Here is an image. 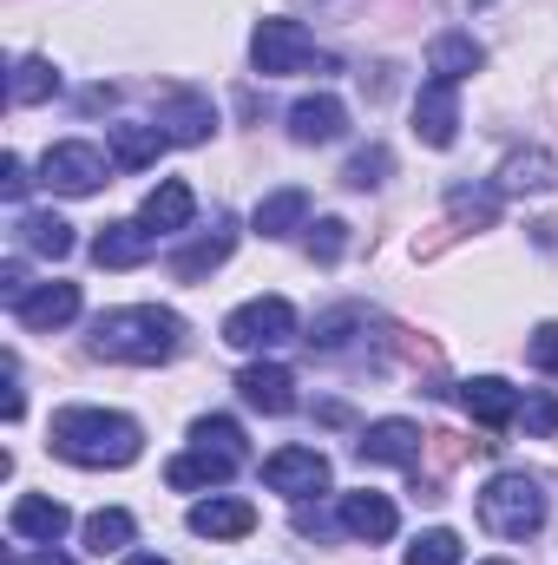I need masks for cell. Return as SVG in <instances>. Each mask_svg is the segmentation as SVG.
<instances>
[{
	"instance_id": "1",
	"label": "cell",
	"mask_w": 558,
	"mask_h": 565,
	"mask_svg": "<svg viewBox=\"0 0 558 565\" xmlns=\"http://www.w3.org/2000/svg\"><path fill=\"white\" fill-rule=\"evenodd\" d=\"M86 342H93V355H106V362L151 369V362H171V355L184 349V316H178V309H158V302L106 309Z\"/></svg>"
},
{
	"instance_id": "2",
	"label": "cell",
	"mask_w": 558,
	"mask_h": 565,
	"mask_svg": "<svg viewBox=\"0 0 558 565\" xmlns=\"http://www.w3.org/2000/svg\"><path fill=\"white\" fill-rule=\"evenodd\" d=\"M46 440L73 467H132L144 454V427L132 415H112V408H60Z\"/></svg>"
},
{
	"instance_id": "3",
	"label": "cell",
	"mask_w": 558,
	"mask_h": 565,
	"mask_svg": "<svg viewBox=\"0 0 558 565\" xmlns=\"http://www.w3.org/2000/svg\"><path fill=\"white\" fill-rule=\"evenodd\" d=\"M244 460H250L244 427L230 422V415H204V422H191V447L164 467V480L178 493H197V487H224Z\"/></svg>"
},
{
	"instance_id": "4",
	"label": "cell",
	"mask_w": 558,
	"mask_h": 565,
	"mask_svg": "<svg viewBox=\"0 0 558 565\" xmlns=\"http://www.w3.org/2000/svg\"><path fill=\"white\" fill-rule=\"evenodd\" d=\"M480 526L500 533V540H533V533L546 526V487H539L533 473H519V467L493 473V480L480 487Z\"/></svg>"
},
{
	"instance_id": "5",
	"label": "cell",
	"mask_w": 558,
	"mask_h": 565,
	"mask_svg": "<svg viewBox=\"0 0 558 565\" xmlns=\"http://www.w3.org/2000/svg\"><path fill=\"white\" fill-rule=\"evenodd\" d=\"M250 66L264 73V79H289V73H335V60L302 33V20H257V33H250Z\"/></svg>"
},
{
	"instance_id": "6",
	"label": "cell",
	"mask_w": 558,
	"mask_h": 565,
	"mask_svg": "<svg viewBox=\"0 0 558 565\" xmlns=\"http://www.w3.org/2000/svg\"><path fill=\"white\" fill-rule=\"evenodd\" d=\"M224 342L244 349V355H264V349H282L296 342V302L289 296H250L224 316Z\"/></svg>"
},
{
	"instance_id": "7",
	"label": "cell",
	"mask_w": 558,
	"mask_h": 565,
	"mask_svg": "<svg viewBox=\"0 0 558 565\" xmlns=\"http://www.w3.org/2000/svg\"><path fill=\"white\" fill-rule=\"evenodd\" d=\"M40 184L60 191V198H93V191L106 184V151L86 145V139L46 145V158H40Z\"/></svg>"
},
{
	"instance_id": "8",
	"label": "cell",
	"mask_w": 558,
	"mask_h": 565,
	"mask_svg": "<svg viewBox=\"0 0 558 565\" xmlns=\"http://www.w3.org/2000/svg\"><path fill=\"white\" fill-rule=\"evenodd\" d=\"M264 480L282 500H315V493H329V454L322 447H277L264 460Z\"/></svg>"
},
{
	"instance_id": "9",
	"label": "cell",
	"mask_w": 558,
	"mask_h": 565,
	"mask_svg": "<svg viewBox=\"0 0 558 565\" xmlns=\"http://www.w3.org/2000/svg\"><path fill=\"white\" fill-rule=\"evenodd\" d=\"M420 434L415 422H401V415H388V422H368L362 427V440H355V460L362 467H420Z\"/></svg>"
},
{
	"instance_id": "10",
	"label": "cell",
	"mask_w": 558,
	"mask_h": 565,
	"mask_svg": "<svg viewBox=\"0 0 558 565\" xmlns=\"http://www.w3.org/2000/svg\"><path fill=\"white\" fill-rule=\"evenodd\" d=\"M335 520H342V533H348V540H368V546L395 540V526H401L395 500H388V493H375V487H362V493H342Z\"/></svg>"
},
{
	"instance_id": "11",
	"label": "cell",
	"mask_w": 558,
	"mask_h": 565,
	"mask_svg": "<svg viewBox=\"0 0 558 565\" xmlns=\"http://www.w3.org/2000/svg\"><path fill=\"white\" fill-rule=\"evenodd\" d=\"M7 526H13V540H26V546H60V540L73 533V513H66L53 493H20L13 513H7Z\"/></svg>"
},
{
	"instance_id": "12",
	"label": "cell",
	"mask_w": 558,
	"mask_h": 565,
	"mask_svg": "<svg viewBox=\"0 0 558 565\" xmlns=\"http://www.w3.org/2000/svg\"><path fill=\"white\" fill-rule=\"evenodd\" d=\"M453 132H460V93H453V79H427L415 93V139L447 151Z\"/></svg>"
},
{
	"instance_id": "13",
	"label": "cell",
	"mask_w": 558,
	"mask_h": 565,
	"mask_svg": "<svg viewBox=\"0 0 558 565\" xmlns=\"http://www.w3.org/2000/svg\"><path fill=\"white\" fill-rule=\"evenodd\" d=\"M73 316H79V282H33V296H26V302H13V322H20V329H33V335L66 329Z\"/></svg>"
},
{
	"instance_id": "14",
	"label": "cell",
	"mask_w": 558,
	"mask_h": 565,
	"mask_svg": "<svg viewBox=\"0 0 558 565\" xmlns=\"http://www.w3.org/2000/svg\"><path fill=\"white\" fill-rule=\"evenodd\" d=\"M342 132H348V106L335 93H309L289 106V139L296 145H335Z\"/></svg>"
},
{
	"instance_id": "15",
	"label": "cell",
	"mask_w": 558,
	"mask_h": 565,
	"mask_svg": "<svg viewBox=\"0 0 558 565\" xmlns=\"http://www.w3.org/2000/svg\"><path fill=\"white\" fill-rule=\"evenodd\" d=\"M151 250H158V231H144V217L106 224V231L93 237V264H99V270H139V264H151Z\"/></svg>"
},
{
	"instance_id": "16",
	"label": "cell",
	"mask_w": 558,
	"mask_h": 565,
	"mask_svg": "<svg viewBox=\"0 0 558 565\" xmlns=\"http://www.w3.org/2000/svg\"><path fill=\"white\" fill-rule=\"evenodd\" d=\"M197 540H244L250 526H257V507L250 500H237V493H211V500H197L191 507V520H184Z\"/></svg>"
},
{
	"instance_id": "17",
	"label": "cell",
	"mask_w": 558,
	"mask_h": 565,
	"mask_svg": "<svg viewBox=\"0 0 558 565\" xmlns=\"http://www.w3.org/2000/svg\"><path fill=\"white\" fill-rule=\"evenodd\" d=\"M237 395H244V408H257V415H289V408H296V375H289L282 362H250V369L237 375Z\"/></svg>"
},
{
	"instance_id": "18",
	"label": "cell",
	"mask_w": 558,
	"mask_h": 565,
	"mask_svg": "<svg viewBox=\"0 0 558 565\" xmlns=\"http://www.w3.org/2000/svg\"><path fill=\"white\" fill-rule=\"evenodd\" d=\"M230 250H237V224H230V217H217L204 237H191V244L171 257V277H178V282H204L224 257H230Z\"/></svg>"
},
{
	"instance_id": "19",
	"label": "cell",
	"mask_w": 558,
	"mask_h": 565,
	"mask_svg": "<svg viewBox=\"0 0 558 565\" xmlns=\"http://www.w3.org/2000/svg\"><path fill=\"white\" fill-rule=\"evenodd\" d=\"M519 388L513 382H500V375H473V382H460V408L473 415L480 427H506V422H519Z\"/></svg>"
},
{
	"instance_id": "20",
	"label": "cell",
	"mask_w": 558,
	"mask_h": 565,
	"mask_svg": "<svg viewBox=\"0 0 558 565\" xmlns=\"http://www.w3.org/2000/svg\"><path fill=\"white\" fill-rule=\"evenodd\" d=\"M493 184H500L506 198H526V191H552V184H558V158L546 151V145L506 151V158H500V171H493Z\"/></svg>"
},
{
	"instance_id": "21",
	"label": "cell",
	"mask_w": 558,
	"mask_h": 565,
	"mask_svg": "<svg viewBox=\"0 0 558 565\" xmlns=\"http://www.w3.org/2000/svg\"><path fill=\"white\" fill-rule=\"evenodd\" d=\"M158 126H164L171 145H204L217 132V106H211L204 93H171V99L158 106Z\"/></svg>"
},
{
	"instance_id": "22",
	"label": "cell",
	"mask_w": 558,
	"mask_h": 565,
	"mask_svg": "<svg viewBox=\"0 0 558 565\" xmlns=\"http://www.w3.org/2000/svg\"><path fill=\"white\" fill-rule=\"evenodd\" d=\"M480 66H486V46H480L473 33H433V40H427V73H433V79H453V86H460V79H473Z\"/></svg>"
},
{
	"instance_id": "23",
	"label": "cell",
	"mask_w": 558,
	"mask_h": 565,
	"mask_svg": "<svg viewBox=\"0 0 558 565\" xmlns=\"http://www.w3.org/2000/svg\"><path fill=\"white\" fill-rule=\"evenodd\" d=\"M13 237H20V250H33V257H73V224L60 217V211H20L13 217Z\"/></svg>"
},
{
	"instance_id": "24",
	"label": "cell",
	"mask_w": 558,
	"mask_h": 565,
	"mask_svg": "<svg viewBox=\"0 0 558 565\" xmlns=\"http://www.w3.org/2000/svg\"><path fill=\"white\" fill-rule=\"evenodd\" d=\"M144 231H158V237H171V231H184L191 217H197V198H191V184L184 178H164L151 198H144Z\"/></svg>"
},
{
	"instance_id": "25",
	"label": "cell",
	"mask_w": 558,
	"mask_h": 565,
	"mask_svg": "<svg viewBox=\"0 0 558 565\" xmlns=\"http://www.w3.org/2000/svg\"><path fill=\"white\" fill-rule=\"evenodd\" d=\"M302 217H309V191H302V184H282V191H270V198L250 211V224H257L264 237H289V231H302Z\"/></svg>"
},
{
	"instance_id": "26",
	"label": "cell",
	"mask_w": 558,
	"mask_h": 565,
	"mask_svg": "<svg viewBox=\"0 0 558 565\" xmlns=\"http://www.w3.org/2000/svg\"><path fill=\"white\" fill-rule=\"evenodd\" d=\"M500 184H447V211L453 224H473V231H493L500 224Z\"/></svg>"
},
{
	"instance_id": "27",
	"label": "cell",
	"mask_w": 558,
	"mask_h": 565,
	"mask_svg": "<svg viewBox=\"0 0 558 565\" xmlns=\"http://www.w3.org/2000/svg\"><path fill=\"white\" fill-rule=\"evenodd\" d=\"M368 329H375V316H368L362 302H342V309L315 316V335H309V342H315L322 355H342V349H348L355 335H368Z\"/></svg>"
},
{
	"instance_id": "28",
	"label": "cell",
	"mask_w": 558,
	"mask_h": 565,
	"mask_svg": "<svg viewBox=\"0 0 558 565\" xmlns=\"http://www.w3.org/2000/svg\"><path fill=\"white\" fill-rule=\"evenodd\" d=\"M106 139H112V164L119 171H144L158 151H164V126H106Z\"/></svg>"
},
{
	"instance_id": "29",
	"label": "cell",
	"mask_w": 558,
	"mask_h": 565,
	"mask_svg": "<svg viewBox=\"0 0 558 565\" xmlns=\"http://www.w3.org/2000/svg\"><path fill=\"white\" fill-rule=\"evenodd\" d=\"M60 93V73H53V60H40V53H26L20 66H13V79H7V99L13 106H40V99H53Z\"/></svg>"
},
{
	"instance_id": "30",
	"label": "cell",
	"mask_w": 558,
	"mask_h": 565,
	"mask_svg": "<svg viewBox=\"0 0 558 565\" xmlns=\"http://www.w3.org/2000/svg\"><path fill=\"white\" fill-rule=\"evenodd\" d=\"M132 533H139V526H132L126 507H99V513H86V546H93L99 559H106V553H126Z\"/></svg>"
},
{
	"instance_id": "31",
	"label": "cell",
	"mask_w": 558,
	"mask_h": 565,
	"mask_svg": "<svg viewBox=\"0 0 558 565\" xmlns=\"http://www.w3.org/2000/svg\"><path fill=\"white\" fill-rule=\"evenodd\" d=\"M388 171H395V151H388V145H362V151L342 164V184H348V191H382Z\"/></svg>"
},
{
	"instance_id": "32",
	"label": "cell",
	"mask_w": 558,
	"mask_h": 565,
	"mask_svg": "<svg viewBox=\"0 0 558 565\" xmlns=\"http://www.w3.org/2000/svg\"><path fill=\"white\" fill-rule=\"evenodd\" d=\"M460 533L453 526H427V533H415V546L401 553V565H460Z\"/></svg>"
},
{
	"instance_id": "33",
	"label": "cell",
	"mask_w": 558,
	"mask_h": 565,
	"mask_svg": "<svg viewBox=\"0 0 558 565\" xmlns=\"http://www.w3.org/2000/svg\"><path fill=\"white\" fill-rule=\"evenodd\" d=\"M342 250H348V224H342V217H322V224L309 231V257H315V264H335Z\"/></svg>"
},
{
	"instance_id": "34",
	"label": "cell",
	"mask_w": 558,
	"mask_h": 565,
	"mask_svg": "<svg viewBox=\"0 0 558 565\" xmlns=\"http://www.w3.org/2000/svg\"><path fill=\"white\" fill-rule=\"evenodd\" d=\"M519 422H526V434H558V395H526Z\"/></svg>"
},
{
	"instance_id": "35",
	"label": "cell",
	"mask_w": 558,
	"mask_h": 565,
	"mask_svg": "<svg viewBox=\"0 0 558 565\" xmlns=\"http://www.w3.org/2000/svg\"><path fill=\"white\" fill-rule=\"evenodd\" d=\"M526 355H533L539 375H558V322H539V329H533V349H526Z\"/></svg>"
},
{
	"instance_id": "36",
	"label": "cell",
	"mask_w": 558,
	"mask_h": 565,
	"mask_svg": "<svg viewBox=\"0 0 558 565\" xmlns=\"http://www.w3.org/2000/svg\"><path fill=\"white\" fill-rule=\"evenodd\" d=\"M0 296H7V309L33 296V282H26V264H20V257H7V264H0Z\"/></svg>"
},
{
	"instance_id": "37",
	"label": "cell",
	"mask_w": 558,
	"mask_h": 565,
	"mask_svg": "<svg viewBox=\"0 0 558 565\" xmlns=\"http://www.w3.org/2000/svg\"><path fill=\"white\" fill-rule=\"evenodd\" d=\"M26 184H33V178H26V164H20V158L7 151V158H0V191H7L13 204H20V198H26Z\"/></svg>"
},
{
	"instance_id": "38",
	"label": "cell",
	"mask_w": 558,
	"mask_h": 565,
	"mask_svg": "<svg viewBox=\"0 0 558 565\" xmlns=\"http://www.w3.org/2000/svg\"><path fill=\"white\" fill-rule=\"evenodd\" d=\"M7 565H73V559H60V553H13Z\"/></svg>"
},
{
	"instance_id": "39",
	"label": "cell",
	"mask_w": 558,
	"mask_h": 565,
	"mask_svg": "<svg viewBox=\"0 0 558 565\" xmlns=\"http://www.w3.org/2000/svg\"><path fill=\"white\" fill-rule=\"evenodd\" d=\"M119 565H171V559H158V553H126Z\"/></svg>"
},
{
	"instance_id": "40",
	"label": "cell",
	"mask_w": 558,
	"mask_h": 565,
	"mask_svg": "<svg viewBox=\"0 0 558 565\" xmlns=\"http://www.w3.org/2000/svg\"><path fill=\"white\" fill-rule=\"evenodd\" d=\"M486 565H513V559H486Z\"/></svg>"
},
{
	"instance_id": "41",
	"label": "cell",
	"mask_w": 558,
	"mask_h": 565,
	"mask_svg": "<svg viewBox=\"0 0 558 565\" xmlns=\"http://www.w3.org/2000/svg\"><path fill=\"white\" fill-rule=\"evenodd\" d=\"M473 7H486V0H473Z\"/></svg>"
},
{
	"instance_id": "42",
	"label": "cell",
	"mask_w": 558,
	"mask_h": 565,
	"mask_svg": "<svg viewBox=\"0 0 558 565\" xmlns=\"http://www.w3.org/2000/svg\"><path fill=\"white\" fill-rule=\"evenodd\" d=\"M315 7H322V0H315Z\"/></svg>"
}]
</instances>
